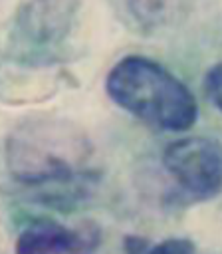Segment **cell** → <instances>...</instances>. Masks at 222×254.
<instances>
[{
	"label": "cell",
	"instance_id": "obj_1",
	"mask_svg": "<svg viewBox=\"0 0 222 254\" xmlns=\"http://www.w3.org/2000/svg\"><path fill=\"white\" fill-rule=\"evenodd\" d=\"M109 97L159 131H186L198 117V105L190 89L161 64L127 56L119 60L107 79Z\"/></svg>",
	"mask_w": 222,
	"mask_h": 254
},
{
	"label": "cell",
	"instance_id": "obj_2",
	"mask_svg": "<svg viewBox=\"0 0 222 254\" xmlns=\"http://www.w3.org/2000/svg\"><path fill=\"white\" fill-rule=\"evenodd\" d=\"M89 149L85 139L57 119H32L8 139L6 161L24 185H67L85 177Z\"/></svg>",
	"mask_w": 222,
	"mask_h": 254
},
{
	"label": "cell",
	"instance_id": "obj_3",
	"mask_svg": "<svg viewBox=\"0 0 222 254\" xmlns=\"http://www.w3.org/2000/svg\"><path fill=\"white\" fill-rule=\"evenodd\" d=\"M163 165L190 198L202 200L222 190V145L216 139H178L165 149Z\"/></svg>",
	"mask_w": 222,
	"mask_h": 254
},
{
	"label": "cell",
	"instance_id": "obj_4",
	"mask_svg": "<svg viewBox=\"0 0 222 254\" xmlns=\"http://www.w3.org/2000/svg\"><path fill=\"white\" fill-rule=\"evenodd\" d=\"M95 244L97 232L91 228L38 220L18 236L16 254H91Z\"/></svg>",
	"mask_w": 222,
	"mask_h": 254
},
{
	"label": "cell",
	"instance_id": "obj_5",
	"mask_svg": "<svg viewBox=\"0 0 222 254\" xmlns=\"http://www.w3.org/2000/svg\"><path fill=\"white\" fill-rule=\"evenodd\" d=\"M65 28V14L59 2L54 0H34L30 2L18 20V42L28 56H40L59 36Z\"/></svg>",
	"mask_w": 222,
	"mask_h": 254
},
{
	"label": "cell",
	"instance_id": "obj_6",
	"mask_svg": "<svg viewBox=\"0 0 222 254\" xmlns=\"http://www.w3.org/2000/svg\"><path fill=\"white\" fill-rule=\"evenodd\" d=\"M131 6H133V12L137 14L139 20L157 22L166 14L170 0H133Z\"/></svg>",
	"mask_w": 222,
	"mask_h": 254
},
{
	"label": "cell",
	"instance_id": "obj_7",
	"mask_svg": "<svg viewBox=\"0 0 222 254\" xmlns=\"http://www.w3.org/2000/svg\"><path fill=\"white\" fill-rule=\"evenodd\" d=\"M204 89L210 101L222 111V62L208 69L204 77Z\"/></svg>",
	"mask_w": 222,
	"mask_h": 254
},
{
	"label": "cell",
	"instance_id": "obj_8",
	"mask_svg": "<svg viewBox=\"0 0 222 254\" xmlns=\"http://www.w3.org/2000/svg\"><path fill=\"white\" fill-rule=\"evenodd\" d=\"M145 254H198V252L192 242H188L184 238H170V240H165V242L153 246Z\"/></svg>",
	"mask_w": 222,
	"mask_h": 254
}]
</instances>
